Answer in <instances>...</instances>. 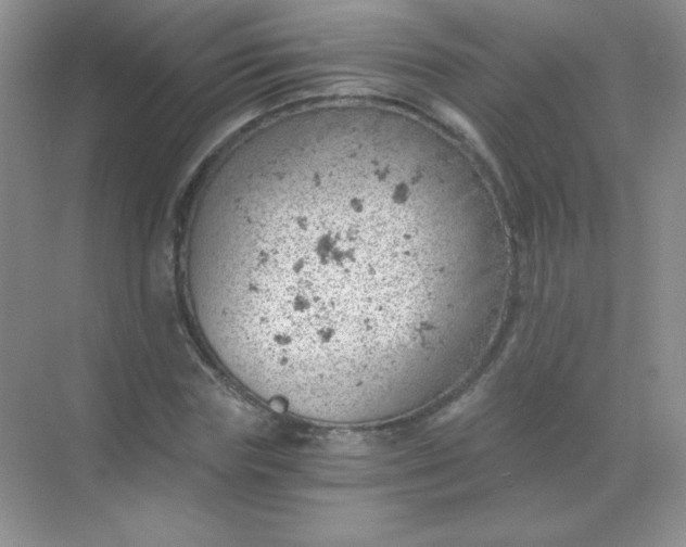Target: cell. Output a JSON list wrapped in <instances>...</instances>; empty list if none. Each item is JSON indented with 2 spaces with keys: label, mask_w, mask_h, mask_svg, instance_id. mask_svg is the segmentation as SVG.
I'll return each mask as SVG.
<instances>
[{
  "label": "cell",
  "mask_w": 686,
  "mask_h": 547,
  "mask_svg": "<svg viewBox=\"0 0 686 547\" xmlns=\"http://www.w3.org/2000/svg\"><path fill=\"white\" fill-rule=\"evenodd\" d=\"M327 109L261 128L196 203L186 282L223 368L274 409L357 424L433 396L458 305L501 297L500 253L449 242L421 136Z\"/></svg>",
  "instance_id": "6da1fadb"
}]
</instances>
